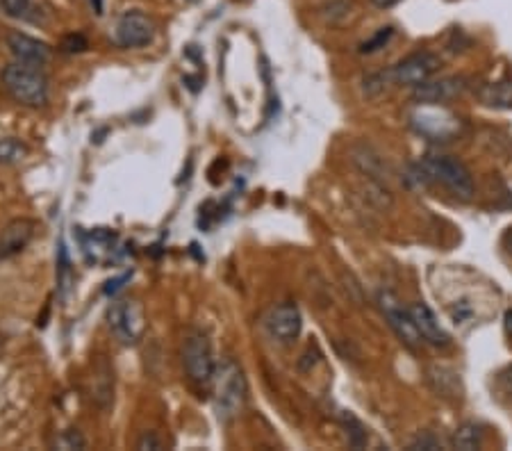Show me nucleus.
<instances>
[{
    "instance_id": "a211bd4d",
    "label": "nucleus",
    "mask_w": 512,
    "mask_h": 451,
    "mask_svg": "<svg viewBox=\"0 0 512 451\" xmlns=\"http://www.w3.org/2000/svg\"><path fill=\"white\" fill-rule=\"evenodd\" d=\"M389 36H392V28H383V30H378V35L373 36V39L364 42L363 46H360V51L363 52L380 51V48H385V44L389 42Z\"/></svg>"
},
{
    "instance_id": "a878e982",
    "label": "nucleus",
    "mask_w": 512,
    "mask_h": 451,
    "mask_svg": "<svg viewBox=\"0 0 512 451\" xmlns=\"http://www.w3.org/2000/svg\"><path fill=\"white\" fill-rule=\"evenodd\" d=\"M506 331L508 335H512V310L506 312Z\"/></svg>"
},
{
    "instance_id": "6e6552de",
    "label": "nucleus",
    "mask_w": 512,
    "mask_h": 451,
    "mask_svg": "<svg viewBox=\"0 0 512 451\" xmlns=\"http://www.w3.org/2000/svg\"><path fill=\"white\" fill-rule=\"evenodd\" d=\"M109 328L124 344H135L144 331L141 308L135 301H116L108 312Z\"/></svg>"
},
{
    "instance_id": "f257e3e1",
    "label": "nucleus",
    "mask_w": 512,
    "mask_h": 451,
    "mask_svg": "<svg viewBox=\"0 0 512 451\" xmlns=\"http://www.w3.org/2000/svg\"><path fill=\"white\" fill-rule=\"evenodd\" d=\"M3 85L16 103L26 108H42L48 103V78L39 67L14 62L3 68Z\"/></svg>"
},
{
    "instance_id": "6ab92c4d",
    "label": "nucleus",
    "mask_w": 512,
    "mask_h": 451,
    "mask_svg": "<svg viewBox=\"0 0 512 451\" xmlns=\"http://www.w3.org/2000/svg\"><path fill=\"white\" fill-rule=\"evenodd\" d=\"M87 48H89V44L83 35H68L62 42L64 52H83V51H87Z\"/></svg>"
},
{
    "instance_id": "ddd939ff",
    "label": "nucleus",
    "mask_w": 512,
    "mask_h": 451,
    "mask_svg": "<svg viewBox=\"0 0 512 451\" xmlns=\"http://www.w3.org/2000/svg\"><path fill=\"white\" fill-rule=\"evenodd\" d=\"M410 312H412V319L414 324H417V331H420L424 342L433 344V347H446V344H449V335H446V331L440 326L435 312L430 310L426 303H421V301L414 303V306L410 308Z\"/></svg>"
},
{
    "instance_id": "1a4fd4ad",
    "label": "nucleus",
    "mask_w": 512,
    "mask_h": 451,
    "mask_svg": "<svg viewBox=\"0 0 512 451\" xmlns=\"http://www.w3.org/2000/svg\"><path fill=\"white\" fill-rule=\"evenodd\" d=\"M267 328H269L271 337H276L280 344L294 342L300 335V328H303V319H300V310L296 308V303L284 301V303L276 306L267 317Z\"/></svg>"
},
{
    "instance_id": "aec40b11",
    "label": "nucleus",
    "mask_w": 512,
    "mask_h": 451,
    "mask_svg": "<svg viewBox=\"0 0 512 451\" xmlns=\"http://www.w3.org/2000/svg\"><path fill=\"white\" fill-rule=\"evenodd\" d=\"M60 445L64 447V449H84L87 447V442H84V438L80 436L78 431H67L62 436V440H60Z\"/></svg>"
},
{
    "instance_id": "393cba45",
    "label": "nucleus",
    "mask_w": 512,
    "mask_h": 451,
    "mask_svg": "<svg viewBox=\"0 0 512 451\" xmlns=\"http://www.w3.org/2000/svg\"><path fill=\"white\" fill-rule=\"evenodd\" d=\"M92 7H93V12H96V14H103V0H92Z\"/></svg>"
},
{
    "instance_id": "7ed1b4c3",
    "label": "nucleus",
    "mask_w": 512,
    "mask_h": 451,
    "mask_svg": "<svg viewBox=\"0 0 512 451\" xmlns=\"http://www.w3.org/2000/svg\"><path fill=\"white\" fill-rule=\"evenodd\" d=\"M421 173L426 181H435L444 185L453 197L458 198H471L474 194V178H471L469 169L462 165L460 160H455L451 156H426L420 162Z\"/></svg>"
},
{
    "instance_id": "5701e85b",
    "label": "nucleus",
    "mask_w": 512,
    "mask_h": 451,
    "mask_svg": "<svg viewBox=\"0 0 512 451\" xmlns=\"http://www.w3.org/2000/svg\"><path fill=\"white\" fill-rule=\"evenodd\" d=\"M130 278V274H125V276H121V278H114V280H109L108 283V287H105V292L108 294H112V292H116L121 287V283H125V280Z\"/></svg>"
},
{
    "instance_id": "2eb2a0df",
    "label": "nucleus",
    "mask_w": 512,
    "mask_h": 451,
    "mask_svg": "<svg viewBox=\"0 0 512 451\" xmlns=\"http://www.w3.org/2000/svg\"><path fill=\"white\" fill-rule=\"evenodd\" d=\"M453 445L455 449L462 451L478 449V447L483 445V429L478 424H474V422H467V424H462L460 429L455 431Z\"/></svg>"
},
{
    "instance_id": "f8f14e48",
    "label": "nucleus",
    "mask_w": 512,
    "mask_h": 451,
    "mask_svg": "<svg viewBox=\"0 0 512 451\" xmlns=\"http://www.w3.org/2000/svg\"><path fill=\"white\" fill-rule=\"evenodd\" d=\"M465 87L467 85L462 78H442V80H435V83L426 80V83L414 87L412 99L420 105L421 103L424 105L446 103V101L455 99V96H460V93L465 92Z\"/></svg>"
},
{
    "instance_id": "20e7f679",
    "label": "nucleus",
    "mask_w": 512,
    "mask_h": 451,
    "mask_svg": "<svg viewBox=\"0 0 512 451\" xmlns=\"http://www.w3.org/2000/svg\"><path fill=\"white\" fill-rule=\"evenodd\" d=\"M182 365H185V372L189 376L192 383H196L198 388H207V385L214 381V374H217V363H214L212 344L207 340L203 333H194L185 340V347H182Z\"/></svg>"
},
{
    "instance_id": "9d476101",
    "label": "nucleus",
    "mask_w": 512,
    "mask_h": 451,
    "mask_svg": "<svg viewBox=\"0 0 512 451\" xmlns=\"http://www.w3.org/2000/svg\"><path fill=\"white\" fill-rule=\"evenodd\" d=\"M7 48H10L16 62L30 64V67H44L52 60V48L48 44L39 42L35 36L23 35V32H10Z\"/></svg>"
},
{
    "instance_id": "b1692460",
    "label": "nucleus",
    "mask_w": 512,
    "mask_h": 451,
    "mask_svg": "<svg viewBox=\"0 0 512 451\" xmlns=\"http://www.w3.org/2000/svg\"><path fill=\"white\" fill-rule=\"evenodd\" d=\"M372 3H373V5H376V7H383V10H385V7L396 5L398 0H372Z\"/></svg>"
},
{
    "instance_id": "4468645a",
    "label": "nucleus",
    "mask_w": 512,
    "mask_h": 451,
    "mask_svg": "<svg viewBox=\"0 0 512 451\" xmlns=\"http://www.w3.org/2000/svg\"><path fill=\"white\" fill-rule=\"evenodd\" d=\"M481 99L490 108H512V80H501V83L487 85L481 92Z\"/></svg>"
},
{
    "instance_id": "f03ea898",
    "label": "nucleus",
    "mask_w": 512,
    "mask_h": 451,
    "mask_svg": "<svg viewBox=\"0 0 512 451\" xmlns=\"http://www.w3.org/2000/svg\"><path fill=\"white\" fill-rule=\"evenodd\" d=\"M214 408L221 422L239 415L246 401V379L233 360H223L214 374Z\"/></svg>"
},
{
    "instance_id": "bb28decb",
    "label": "nucleus",
    "mask_w": 512,
    "mask_h": 451,
    "mask_svg": "<svg viewBox=\"0 0 512 451\" xmlns=\"http://www.w3.org/2000/svg\"><path fill=\"white\" fill-rule=\"evenodd\" d=\"M189 3H196V0H189Z\"/></svg>"
},
{
    "instance_id": "423d86ee",
    "label": "nucleus",
    "mask_w": 512,
    "mask_h": 451,
    "mask_svg": "<svg viewBox=\"0 0 512 451\" xmlns=\"http://www.w3.org/2000/svg\"><path fill=\"white\" fill-rule=\"evenodd\" d=\"M156 39V23L140 10L125 12L114 26V42L121 48L148 46Z\"/></svg>"
},
{
    "instance_id": "dca6fc26",
    "label": "nucleus",
    "mask_w": 512,
    "mask_h": 451,
    "mask_svg": "<svg viewBox=\"0 0 512 451\" xmlns=\"http://www.w3.org/2000/svg\"><path fill=\"white\" fill-rule=\"evenodd\" d=\"M28 156V146L16 137H0V165H16Z\"/></svg>"
},
{
    "instance_id": "4be33fe9",
    "label": "nucleus",
    "mask_w": 512,
    "mask_h": 451,
    "mask_svg": "<svg viewBox=\"0 0 512 451\" xmlns=\"http://www.w3.org/2000/svg\"><path fill=\"white\" fill-rule=\"evenodd\" d=\"M410 447H412V449H420V447H421V449H437L440 445H437V442H435L433 438H420V440L412 442Z\"/></svg>"
},
{
    "instance_id": "9b49d317",
    "label": "nucleus",
    "mask_w": 512,
    "mask_h": 451,
    "mask_svg": "<svg viewBox=\"0 0 512 451\" xmlns=\"http://www.w3.org/2000/svg\"><path fill=\"white\" fill-rule=\"evenodd\" d=\"M36 233V221L32 219H14L0 233V260L14 258L21 254Z\"/></svg>"
},
{
    "instance_id": "0eeeda50",
    "label": "nucleus",
    "mask_w": 512,
    "mask_h": 451,
    "mask_svg": "<svg viewBox=\"0 0 512 451\" xmlns=\"http://www.w3.org/2000/svg\"><path fill=\"white\" fill-rule=\"evenodd\" d=\"M378 301H380L383 315L388 317L392 331L401 337V342L410 349L420 347L424 340H421L420 331H417V324H414V319H412V312H410L408 308L401 306V303L396 301V296L389 294V292H380Z\"/></svg>"
},
{
    "instance_id": "412c9836",
    "label": "nucleus",
    "mask_w": 512,
    "mask_h": 451,
    "mask_svg": "<svg viewBox=\"0 0 512 451\" xmlns=\"http://www.w3.org/2000/svg\"><path fill=\"white\" fill-rule=\"evenodd\" d=\"M137 449H141V451H148V449H162V445H160V440H157V436L153 433V431H148V433H144L141 436V440L137 442Z\"/></svg>"
},
{
    "instance_id": "f3484780",
    "label": "nucleus",
    "mask_w": 512,
    "mask_h": 451,
    "mask_svg": "<svg viewBox=\"0 0 512 451\" xmlns=\"http://www.w3.org/2000/svg\"><path fill=\"white\" fill-rule=\"evenodd\" d=\"M0 7L12 19H21L30 10V0H0Z\"/></svg>"
},
{
    "instance_id": "39448f33",
    "label": "nucleus",
    "mask_w": 512,
    "mask_h": 451,
    "mask_svg": "<svg viewBox=\"0 0 512 451\" xmlns=\"http://www.w3.org/2000/svg\"><path fill=\"white\" fill-rule=\"evenodd\" d=\"M440 68V58L433 55V52H414L410 58L401 60L398 64H394L385 76L388 80H392L394 85H408V87H417V85L430 80L435 71Z\"/></svg>"
}]
</instances>
